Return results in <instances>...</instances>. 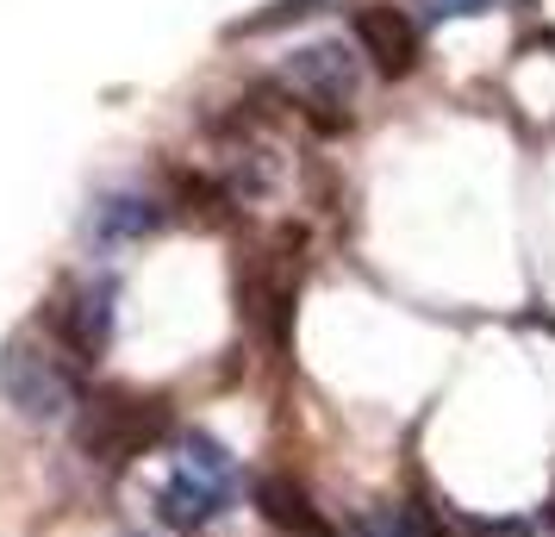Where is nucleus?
I'll return each mask as SVG.
<instances>
[{
  "label": "nucleus",
  "instance_id": "obj_1",
  "mask_svg": "<svg viewBox=\"0 0 555 537\" xmlns=\"http://www.w3.org/2000/svg\"><path fill=\"white\" fill-rule=\"evenodd\" d=\"M0 400L26 425H69L76 412H88V394H81V375L69 369V357H56L38 337H13L0 350Z\"/></svg>",
  "mask_w": 555,
  "mask_h": 537
},
{
  "label": "nucleus",
  "instance_id": "obj_2",
  "mask_svg": "<svg viewBox=\"0 0 555 537\" xmlns=\"http://www.w3.org/2000/svg\"><path fill=\"white\" fill-rule=\"evenodd\" d=\"M169 432V400H144L126 387H106L88 400V425H81V450L101 469H126L131 457H144L156 437Z\"/></svg>",
  "mask_w": 555,
  "mask_h": 537
},
{
  "label": "nucleus",
  "instance_id": "obj_3",
  "mask_svg": "<svg viewBox=\"0 0 555 537\" xmlns=\"http://www.w3.org/2000/svg\"><path fill=\"white\" fill-rule=\"evenodd\" d=\"M281 81L294 88V101L306 106V119L319 131L350 126V101H356V51L350 44H306V51L287 56Z\"/></svg>",
  "mask_w": 555,
  "mask_h": 537
},
{
  "label": "nucleus",
  "instance_id": "obj_4",
  "mask_svg": "<svg viewBox=\"0 0 555 537\" xmlns=\"http://www.w3.org/2000/svg\"><path fill=\"white\" fill-rule=\"evenodd\" d=\"M44 319H51L56 344L69 357H81V362L106 357V344H113V282H88V287L56 294Z\"/></svg>",
  "mask_w": 555,
  "mask_h": 537
},
{
  "label": "nucleus",
  "instance_id": "obj_5",
  "mask_svg": "<svg viewBox=\"0 0 555 537\" xmlns=\"http://www.w3.org/2000/svg\"><path fill=\"white\" fill-rule=\"evenodd\" d=\"M356 44L362 56L375 63L380 76H405L412 63H418V31L405 20L400 7H387V0H369V7H356Z\"/></svg>",
  "mask_w": 555,
  "mask_h": 537
},
{
  "label": "nucleus",
  "instance_id": "obj_6",
  "mask_svg": "<svg viewBox=\"0 0 555 537\" xmlns=\"http://www.w3.org/2000/svg\"><path fill=\"white\" fill-rule=\"evenodd\" d=\"M225 500H231V487L201 482V475L176 469L169 482L156 487V519H163L169 532H201V525H212V519L225 512Z\"/></svg>",
  "mask_w": 555,
  "mask_h": 537
},
{
  "label": "nucleus",
  "instance_id": "obj_7",
  "mask_svg": "<svg viewBox=\"0 0 555 537\" xmlns=\"http://www.w3.org/2000/svg\"><path fill=\"white\" fill-rule=\"evenodd\" d=\"M256 512L275 525V532H294V537H331V525L319 519V507L306 500L300 482H287V475H262V482L250 487Z\"/></svg>",
  "mask_w": 555,
  "mask_h": 537
},
{
  "label": "nucleus",
  "instance_id": "obj_8",
  "mask_svg": "<svg viewBox=\"0 0 555 537\" xmlns=\"http://www.w3.org/2000/svg\"><path fill=\"white\" fill-rule=\"evenodd\" d=\"M163 226V206L151 201V194H106V201H94V213H88V238L94 244H126V238H144V231Z\"/></svg>",
  "mask_w": 555,
  "mask_h": 537
},
{
  "label": "nucleus",
  "instance_id": "obj_9",
  "mask_svg": "<svg viewBox=\"0 0 555 537\" xmlns=\"http://www.w3.org/2000/svg\"><path fill=\"white\" fill-rule=\"evenodd\" d=\"M176 469H188V475H201V482L237 487V462H231V450L219 444V437H206V432L176 437Z\"/></svg>",
  "mask_w": 555,
  "mask_h": 537
},
{
  "label": "nucleus",
  "instance_id": "obj_10",
  "mask_svg": "<svg viewBox=\"0 0 555 537\" xmlns=\"http://www.w3.org/2000/svg\"><path fill=\"white\" fill-rule=\"evenodd\" d=\"M356 537H437V525L405 500H375L356 512Z\"/></svg>",
  "mask_w": 555,
  "mask_h": 537
},
{
  "label": "nucleus",
  "instance_id": "obj_11",
  "mask_svg": "<svg viewBox=\"0 0 555 537\" xmlns=\"http://www.w3.org/2000/svg\"><path fill=\"white\" fill-rule=\"evenodd\" d=\"M418 26H443V20H475V13H493L505 0H405Z\"/></svg>",
  "mask_w": 555,
  "mask_h": 537
},
{
  "label": "nucleus",
  "instance_id": "obj_12",
  "mask_svg": "<svg viewBox=\"0 0 555 537\" xmlns=\"http://www.w3.org/2000/svg\"><path fill=\"white\" fill-rule=\"evenodd\" d=\"M312 7H319V0H275V7H269L262 20H250L244 31H269V26H281V20H300V13H312Z\"/></svg>",
  "mask_w": 555,
  "mask_h": 537
},
{
  "label": "nucleus",
  "instance_id": "obj_13",
  "mask_svg": "<svg viewBox=\"0 0 555 537\" xmlns=\"http://www.w3.org/2000/svg\"><path fill=\"white\" fill-rule=\"evenodd\" d=\"M131 537H138V532H131Z\"/></svg>",
  "mask_w": 555,
  "mask_h": 537
}]
</instances>
